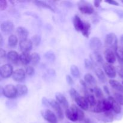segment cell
I'll list each match as a JSON object with an SVG mask.
<instances>
[{
  "label": "cell",
  "instance_id": "1",
  "mask_svg": "<svg viewBox=\"0 0 123 123\" xmlns=\"http://www.w3.org/2000/svg\"><path fill=\"white\" fill-rule=\"evenodd\" d=\"M112 109L111 104L108 98L98 100L97 101L96 105L92 108V111L94 112L100 113L110 111Z\"/></svg>",
  "mask_w": 123,
  "mask_h": 123
},
{
  "label": "cell",
  "instance_id": "2",
  "mask_svg": "<svg viewBox=\"0 0 123 123\" xmlns=\"http://www.w3.org/2000/svg\"><path fill=\"white\" fill-rule=\"evenodd\" d=\"M105 45L108 47V49H111L115 52L118 46V38L116 35L113 32L109 33L106 36L105 39Z\"/></svg>",
  "mask_w": 123,
  "mask_h": 123
},
{
  "label": "cell",
  "instance_id": "3",
  "mask_svg": "<svg viewBox=\"0 0 123 123\" xmlns=\"http://www.w3.org/2000/svg\"><path fill=\"white\" fill-rule=\"evenodd\" d=\"M2 94L8 98H14L18 96L16 87L12 84L6 85L2 89Z\"/></svg>",
  "mask_w": 123,
  "mask_h": 123
},
{
  "label": "cell",
  "instance_id": "4",
  "mask_svg": "<svg viewBox=\"0 0 123 123\" xmlns=\"http://www.w3.org/2000/svg\"><path fill=\"white\" fill-rule=\"evenodd\" d=\"M78 107L74 105H72V106L69 107L68 109L66 110V116L67 118L70 121L75 122L79 120V116L78 112Z\"/></svg>",
  "mask_w": 123,
  "mask_h": 123
},
{
  "label": "cell",
  "instance_id": "5",
  "mask_svg": "<svg viewBox=\"0 0 123 123\" xmlns=\"http://www.w3.org/2000/svg\"><path fill=\"white\" fill-rule=\"evenodd\" d=\"M78 8L84 14H91L94 12V8L91 4L85 1H80L78 3Z\"/></svg>",
  "mask_w": 123,
  "mask_h": 123
},
{
  "label": "cell",
  "instance_id": "6",
  "mask_svg": "<svg viewBox=\"0 0 123 123\" xmlns=\"http://www.w3.org/2000/svg\"><path fill=\"white\" fill-rule=\"evenodd\" d=\"M14 72L12 66L10 64H6L0 67V75L1 78L4 79H7L13 75Z\"/></svg>",
  "mask_w": 123,
  "mask_h": 123
},
{
  "label": "cell",
  "instance_id": "7",
  "mask_svg": "<svg viewBox=\"0 0 123 123\" xmlns=\"http://www.w3.org/2000/svg\"><path fill=\"white\" fill-rule=\"evenodd\" d=\"M14 29V25L11 20H6L1 23V30L2 32L6 35L10 34L13 32Z\"/></svg>",
  "mask_w": 123,
  "mask_h": 123
},
{
  "label": "cell",
  "instance_id": "8",
  "mask_svg": "<svg viewBox=\"0 0 123 123\" xmlns=\"http://www.w3.org/2000/svg\"><path fill=\"white\" fill-rule=\"evenodd\" d=\"M49 106L51 107L55 111L58 117L60 120H62L63 119V112H62V108H61V106H60V103L57 101L52 99L49 100Z\"/></svg>",
  "mask_w": 123,
  "mask_h": 123
},
{
  "label": "cell",
  "instance_id": "9",
  "mask_svg": "<svg viewBox=\"0 0 123 123\" xmlns=\"http://www.w3.org/2000/svg\"><path fill=\"white\" fill-rule=\"evenodd\" d=\"M41 114L46 121H48L50 123H57V117L52 111L49 110V109L42 111Z\"/></svg>",
  "mask_w": 123,
  "mask_h": 123
},
{
  "label": "cell",
  "instance_id": "10",
  "mask_svg": "<svg viewBox=\"0 0 123 123\" xmlns=\"http://www.w3.org/2000/svg\"><path fill=\"white\" fill-rule=\"evenodd\" d=\"M33 43L31 40L25 39L20 40L19 42V48L22 53H29L32 49Z\"/></svg>",
  "mask_w": 123,
  "mask_h": 123
},
{
  "label": "cell",
  "instance_id": "11",
  "mask_svg": "<svg viewBox=\"0 0 123 123\" xmlns=\"http://www.w3.org/2000/svg\"><path fill=\"white\" fill-rule=\"evenodd\" d=\"M89 45L91 50H94V52H98L102 46V41L98 37H93L90 39Z\"/></svg>",
  "mask_w": 123,
  "mask_h": 123
},
{
  "label": "cell",
  "instance_id": "12",
  "mask_svg": "<svg viewBox=\"0 0 123 123\" xmlns=\"http://www.w3.org/2000/svg\"><path fill=\"white\" fill-rule=\"evenodd\" d=\"M74 100L75 101L76 103L79 106V108H80L81 109L84 111H87L90 105H89L87 100L84 96L82 97L80 94L76 98H74Z\"/></svg>",
  "mask_w": 123,
  "mask_h": 123
},
{
  "label": "cell",
  "instance_id": "13",
  "mask_svg": "<svg viewBox=\"0 0 123 123\" xmlns=\"http://www.w3.org/2000/svg\"><path fill=\"white\" fill-rule=\"evenodd\" d=\"M103 69L109 78H114L116 77L117 70L112 64L109 63L103 64Z\"/></svg>",
  "mask_w": 123,
  "mask_h": 123
},
{
  "label": "cell",
  "instance_id": "14",
  "mask_svg": "<svg viewBox=\"0 0 123 123\" xmlns=\"http://www.w3.org/2000/svg\"><path fill=\"white\" fill-rule=\"evenodd\" d=\"M25 76H26L25 71L22 68H18L14 71L13 75H12V78L15 81L20 82L25 79Z\"/></svg>",
  "mask_w": 123,
  "mask_h": 123
},
{
  "label": "cell",
  "instance_id": "15",
  "mask_svg": "<svg viewBox=\"0 0 123 123\" xmlns=\"http://www.w3.org/2000/svg\"><path fill=\"white\" fill-rule=\"evenodd\" d=\"M7 59L10 63L16 64L18 62H19V55L15 50H11L7 53Z\"/></svg>",
  "mask_w": 123,
  "mask_h": 123
},
{
  "label": "cell",
  "instance_id": "16",
  "mask_svg": "<svg viewBox=\"0 0 123 123\" xmlns=\"http://www.w3.org/2000/svg\"><path fill=\"white\" fill-rule=\"evenodd\" d=\"M55 98H56V100L60 103V105L62 106L65 109H67L69 108L68 100L62 94L60 93V92H56L55 94Z\"/></svg>",
  "mask_w": 123,
  "mask_h": 123
},
{
  "label": "cell",
  "instance_id": "17",
  "mask_svg": "<svg viewBox=\"0 0 123 123\" xmlns=\"http://www.w3.org/2000/svg\"><path fill=\"white\" fill-rule=\"evenodd\" d=\"M105 58L107 62L111 64H112L116 61V57L114 51L111 49H107L105 51Z\"/></svg>",
  "mask_w": 123,
  "mask_h": 123
},
{
  "label": "cell",
  "instance_id": "18",
  "mask_svg": "<svg viewBox=\"0 0 123 123\" xmlns=\"http://www.w3.org/2000/svg\"><path fill=\"white\" fill-rule=\"evenodd\" d=\"M16 34L20 40H22L27 39L29 32L26 28L23 27V26H19L16 29Z\"/></svg>",
  "mask_w": 123,
  "mask_h": 123
},
{
  "label": "cell",
  "instance_id": "19",
  "mask_svg": "<svg viewBox=\"0 0 123 123\" xmlns=\"http://www.w3.org/2000/svg\"><path fill=\"white\" fill-rule=\"evenodd\" d=\"M108 99L109 100L111 104L112 109L116 114H120L121 112V105L115 100V99L114 97H111V96H109V97H108Z\"/></svg>",
  "mask_w": 123,
  "mask_h": 123
},
{
  "label": "cell",
  "instance_id": "20",
  "mask_svg": "<svg viewBox=\"0 0 123 123\" xmlns=\"http://www.w3.org/2000/svg\"><path fill=\"white\" fill-rule=\"evenodd\" d=\"M73 25L75 28V30L78 31H80L81 32L84 28V22H83L80 18V17L76 15L73 18Z\"/></svg>",
  "mask_w": 123,
  "mask_h": 123
},
{
  "label": "cell",
  "instance_id": "21",
  "mask_svg": "<svg viewBox=\"0 0 123 123\" xmlns=\"http://www.w3.org/2000/svg\"><path fill=\"white\" fill-rule=\"evenodd\" d=\"M19 62L21 64H29L31 62V54L30 53H22L19 55Z\"/></svg>",
  "mask_w": 123,
  "mask_h": 123
},
{
  "label": "cell",
  "instance_id": "22",
  "mask_svg": "<svg viewBox=\"0 0 123 123\" xmlns=\"http://www.w3.org/2000/svg\"><path fill=\"white\" fill-rule=\"evenodd\" d=\"M90 59L94 63L102 64L103 62V59L102 55L98 52H94L90 55Z\"/></svg>",
  "mask_w": 123,
  "mask_h": 123
},
{
  "label": "cell",
  "instance_id": "23",
  "mask_svg": "<svg viewBox=\"0 0 123 123\" xmlns=\"http://www.w3.org/2000/svg\"><path fill=\"white\" fill-rule=\"evenodd\" d=\"M109 83L112 88L119 91L120 93H123V85L118 81L114 79H110L109 80Z\"/></svg>",
  "mask_w": 123,
  "mask_h": 123
},
{
  "label": "cell",
  "instance_id": "24",
  "mask_svg": "<svg viewBox=\"0 0 123 123\" xmlns=\"http://www.w3.org/2000/svg\"><path fill=\"white\" fill-rule=\"evenodd\" d=\"M84 80L88 85L96 87V85L97 84L96 80L94 77L90 73H86V74H85V76H84Z\"/></svg>",
  "mask_w": 123,
  "mask_h": 123
},
{
  "label": "cell",
  "instance_id": "25",
  "mask_svg": "<svg viewBox=\"0 0 123 123\" xmlns=\"http://www.w3.org/2000/svg\"><path fill=\"white\" fill-rule=\"evenodd\" d=\"M86 91V92H85L84 97H85V98H86V100H87L90 106H91V108H92V107H94L95 105H96V103H97V101H96V98H95L93 94H91L88 93V92H87Z\"/></svg>",
  "mask_w": 123,
  "mask_h": 123
},
{
  "label": "cell",
  "instance_id": "26",
  "mask_svg": "<svg viewBox=\"0 0 123 123\" xmlns=\"http://www.w3.org/2000/svg\"><path fill=\"white\" fill-rule=\"evenodd\" d=\"M18 92V96H25L28 92V88L26 85L23 84H18L16 86Z\"/></svg>",
  "mask_w": 123,
  "mask_h": 123
},
{
  "label": "cell",
  "instance_id": "27",
  "mask_svg": "<svg viewBox=\"0 0 123 123\" xmlns=\"http://www.w3.org/2000/svg\"><path fill=\"white\" fill-rule=\"evenodd\" d=\"M95 73H96V76H97V78L98 80L102 83H105L106 81V78L105 74L104 72L102 70L101 68H97L95 70Z\"/></svg>",
  "mask_w": 123,
  "mask_h": 123
},
{
  "label": "cell",
  "instance_id": "28",
  "mask_svg": "<svg viewBox=\"0 0 123 123\" xmlns=\"http://www.w3.org/2000/svg\"><path fill=\"white\" fill-rule=\"evenodd\" d=\"M115 54L121 65H123V47L118 46L115 50Z\"/></svg>",
  "mask_w": 123,
  "mask_h": 123
},
{
  "label": "cell",
  "instance_id": "29",
  "mask_svg": "<svg viewBox=\"0 0 123 123\" xmlns=\"http://www.w3.org/2000/svg\"><path fill=\"white\" fill-rule=\"evenodd\" d=\"M90 31H91V25H90V24L88 22H84V28H83L82 31H81L82 34L85 37H88L90 36Z\"/></svg>",
  "mask_w": 123,
  "mask_h": 123
},
{
  "label": "cell",
  "instance_id": "30",
  "mask_svg": "<svg viewBox=\"0 0 123 123\" xmlns=\"http://www.w3.org/2000/svg\"><path fill=\"white\" fill-rule=\"evenodd\" d=\"M40 61V56L37 52H34L31 54V63L34 66L38 64Z\"/></svg>",
  "mask_w": 123,
  "mask_h": 123
},
{
  "label": "cell",
  "instance_id": "31",
  "mask_svg": "<svg viewBox=\"0 0 123 123\" xmlns=\"http://www.w3.org/2000/svg\"><path fill=\"white\" fill-rule=\"evenodd\" d=\"M18 42V38L15 35H10L8 38V45L12 48L15 47L17 45Z\"/></svg>",
  "mask_w": 123,
  "mask_h": 123
},
{
  "label": "cell",
  "instance_id": "32",
  "mask_svg": "<svg viewBox=\"0 0 123 123\" xmlns=\"http://www.w3.org/2000/svg\"><path fill=\"white\" fill-rule=\"evenodd\" d=\"M70 72L74 78H79L80 76V70L79 68L76 65H72L70 67Z\"/></svg>",
  "mask_w": 123,
  "mask_h": 123
},
{
  "label": "cell",
  "instance_id": "33",
  "mask_svg": "<svg viewBox=\"0 0 123 123\" xmlns=\"http://www.w3.org/2000/svg\"><path fill=\"white\" fill-rule=\"evenodd\" d=\"M35 4H36L37 6H39V7H42V8H47V9H49L51 11H54V8H52L50 5H49V4L47 3L45 1H34Z\"/></svg>",
  "mask_w": 123,
  "mask_h": 123
},
{
  "label": "cell",
  "instance_id": "34",
  "mask_svg": "<svg viewBox=\"0 0 123 123\" xmlns=\"http://www.w3.org/2000/svg\"><path fill=\"white\" fill-rule=\"evenodd\" d=\"M93 91L97 98H98L99 100L104 99V94L103 93V91H102V90L100 88L96 86L93 89Z\"/></svg>",
  "mask_w": 123,
  "mask_h": 123
},
{
  "label": "cell",
  "instance_id": "35",
  "mask_svg": "<svg viewBox=\"0 0 123 123\" xmlns=\"http://www.w3.org/2000/svg\"><path fill=\"white\" fill-rule=\"evenodd\" d=\"M114 98L120 105H123V95L120 92H115L114 94Z\"/></svg>",
  "mask_w": 123,
  "mask_h": 123
},
{
  "label": "cell",
  "instance_id": "36",
  "mask_svg": "<svg viewBox=\"0 0 123 123\" xmlns=\"http://www.w3.org/2000/svg\"><path fill=\"white\" fill-rule=\"evenodd\" d=\"M44 57L47 60L49 61H51V62H54L55 60V55L54 54V52H48L44 54Z\"/></svg>",
  "mask_w": 123,
  "mask_h": 123
},
{
  "label": "cell",
  "instance_id": "37",
  "mask_svg": "<svg viewBox=\"0 0 123 123\" xmlns=\"http://www.w3.org/2000/svg\"><path fill=\"white\" fill-rule=\"evenodd\" d=\"M94 62L91 61V60L89 59H85L84 60V65H85V67L87 69H93L94 65Z\"/></svg>",
  "mask_w": 123,
  "mask_h": 123
},
{
  "label": "cell",
  "instance_id": "38",
  "mask_svg": "<svg viewBox=\"0 0 123 123\" xmlns=\"http://www.w3.org/2000/svg\"><path fill=\"white\" fill-rule=\"evenodd\" d=\"M31 41L34 46H37L40 44L41 42V37L38 35H34L33 37L31 38Z\"/></svg>",
  "mask_w": 123,
  "mask_h": 123
},
{
  "label": "cell",
  "instance_id": "39",
  "mask_svg": "<svg viewBox=\"0 0 123 123\" xmlns=\"http://www.w3.org/2000/svg\"><path fill=\"white\" fill-rule=\"evenodd\" d=\"M25 72L28 76H32L34 74V68L32 66H28L25 68Z\"/></svg>",
  "mask_w": 123,
  "mask_h": 123
},
{
  "label": "cell",
  "instance_id": "40",
  "mask_svg": "<svg viewBox=\"0 0 123 123\" xmlns=\"http://www.w3.org/2000/svg\"><path fill=\"white\" fill-rule=\"evenodd\" d=\"M69 93H70V96L72 97V98H73V100H74L75 98H76L78 96L80 95V94H79V92L75 90V89L73 88H72L70 90Z\"/></svg>",
  "mask_w": 123,
  "mask_h": 123
},
{
  "label": "cell",
  "instance_id": "41",
  "mask_svg": "<svg viewBox=\"0 0 123 123\" xmlns=\"http://www.w3.org/2000/svg\"><path fill=\"white\" fill-rule=\"evenodd\" d=\"M117 72L118 75L123 79V65H120L117 68Z\"/></svg>",
  "mask_w": 123,
  "mask_h": 123
},
{
  "label": "cell",
  "instance_id": "42",
  "mask_svg": "<svg viewBox=\"0 0 123 123\" xmlns=\"http://www.w3.org/2000/svg\"><path fill=\"white\" fill-rule=\"evenodd\" d=\"M7 7V2L5 0H1L0 1V10L1 11L4 10Z\"/></svg>",
  "mask_w": 123,
  "mask_h": 123
},
{
  "label": "cell",
  "instance_id": "43",
  "mask_svg": "<svg viewBox=\"0 0 123 123\" xmlns=\"http://www.w3.org/2000/svg\"><path fill=\"white\" fill-rule=\"evenodd\" d=\"M66 80H67V83H68V84H70V85H72V84H74L73 79H72V78L70 75L66 76Z\"/></svg>",
  "mask_w": 123,
  "mask_h": 123
},
{
  "label": "cell",
  "instance_id": "44",
  "mask_svg": "<svg viewBox=\"0 0 123 123\" xmlns=\"http://www.w3.org/2000/svg\"><path fill=\"white\" fill-rule=\"evenodd\" d=\"M105 2L109 4L114 5V6H119L118 2L116 1H114V0H108V1H105Z\"/></svg>",
  "mask_w": 123,
  "mask_h": 123
},
{
  "label": "cell",
  "instance_id": "45",
  "mask_svg": "<svg viewBox=\"0 0 123 123\" xmlns=\"http://www.w3.org/2000/svg\"><path fill=\"white\" fill-rule=\"evenodd\" d=\"M6 56V51H5V50H4L3 49L1 48V50H0V57H1V59L5 58Z\"/></svg>",
  "mask_w": 123,
  "mask_h": 123
},
{
  "label": "cell",
  "instance_id": "46",
  "mask_svg": "<svg viewBox=\"0 0 123 123\" xmlns=\"http://www.w3.org/2000/svg\"><path fill=\"white\" fill-rule=\"evenodd\" d=\"M103 90H104L105 92H106V94H108V96H110V91H109V88L108 87V86H106V85H104V86H103Z\"/></svg>",
  "mask_w": 123,
  "mask_h": 123
},
{
  "label": "cell",
  "instance_id": "47",
  "mask_svg": "<svg viewBox=\"0 0 123 123\" xmlns=\"http://www.w3.org/2000/svg\"><path fill=\"white\" fill-rule=\"evenodd\" d=\"M101 1H94V5L95 7H98L100 5Z\"/></svg>",
  "mask_w": 123,
  "mask_h": 123
},
{
  "label": "cell",
  "instance_id": "48",
  "mask_svg": "<svg viewBox=\"0 0 123 123\" xmlns=\"http://www.w3.org/2000/svg\"><path fill=\"white\" fill-rule=\"evenodd\" d=\"M80 83L84 88H86V83L85 82V80H80Z\"/></svg>",
  "mask_w": 123,
  "mask_h": 123
},
{
  "label": "cell",
  "instance_id": "49",
  "mask_svg": "<svg viewBox=\"0 0 123 123\" xmlns=\"http://www.w3.org/2000/svg\"><path fill=\"white\" fill-rule=\"evenodd\" d=\"M2 44H3V37H2V34H0V45H1V47L2 46Z\"/></svg>",
  "mask_w": 123,
  "mask_h": 123
},
{
  "label": "cell",
  "instance_id": "50",
  "mask_svg": "<svg viewBox=\"0 0 123 123\" xmlns=\"http://www.w3.org/2000/svg\"><path fill=\"white\" fill-rule=\"evenodd\" d=\"M120 43H121V46L123 47V34L120 37Z\"/></svg>",
  "mask_w": 123,
  "mask_h": 123
},
{
  "label": "cell",
  "instance_id": "51",
  "mask_svg": "<svg viewBox=\"0 0 123 123\" xmlns=\"http://www.w3.org/2000/svg\"><path fill=\"white\" fill-rule=\"evenodd\" d=\"M121 2H123V1H121Z\"/></svg>",
  "mask_w": 123,
  "mask_h": 123
},
{
  "label": "cell",
  "instance_id": "52",
  "mask_svg": "<svg viewBox=\"0 0 123 123\" xmlns=\"http://www.w3.org/2000/svg\"></svg>",
  "mask_w": 123,
  "mask_h": 123
}]
</instances>
